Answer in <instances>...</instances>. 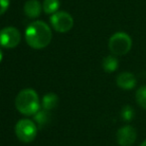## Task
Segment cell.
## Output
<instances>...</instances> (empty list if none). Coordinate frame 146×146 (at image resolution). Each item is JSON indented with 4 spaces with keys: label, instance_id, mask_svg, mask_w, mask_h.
<instances>
[{
    "label": "cell",
    "instance_id": "cell-7",
    "mask_svg": "<svg viewBox=\"0 0 146 146\" xmlns=\"http://www.w3.org/2000/svg\"><path fill=\"white\" fill-rule=\"evenodd\" d=\"M136 130L130 125H125L117 130L116 140L120 146H131L136 140Z\"/></svg>",
    "mask_w": 146,
    "mask_h": 146
},
{
    "label": "cell",
    "instance_id": "cell-10",
    "mask_svg": "<svg viewBox=\"0 0 146 146\" xmlns=\"http://www.w3.org/2000/svg\"><path fill=\"white\" fill-rule=\"evenodd\" d=\"M59 103V97L55 93H48L43 97L42 105L45 110H52L57 107Z\"/></svg>",
    "mask_w": 146,
    "mask_h": 146
},
{
    "label": "cell",
    "instance_id": "cell-6",
    "mask_svg": "<svg viewBox=\"0 0 146 146\" xmlns=\"http://www.w3.org/2000/svg\"><path fill=\"white\" fill-rule=\"evenodd\" d=\"M21 34L14 27H6L0 30V45L5 48H14L20 43Z\"/></svg>",
    "mask_w": 146,
    "mask_h": 146
},
{
    "label": "cell",
    "instance_id": "cell-18",
    "mask_svg": "<svg viewBox=\"0 0 146 146\" xmlns=\"http://www.w3.org/2000/svg\"><path fill=\"white\" fill-rule=\"evenodd\" d=\"M140 146H146V140L145 141H143L142 143H141V145Z\"/></svg>",
    "mask_w": 146,
    "mask_h": 146
},
{
    "label": "cell",
    "instance_id": "cell-12",
    "mask_svg": "<svg viewBox=\"0 0 146 146\" xmlns=\"http://www.w3.org/2000/svg\"><path fill=\"white\" fill-rule=\"evenodd\" d=\"M60 7L59 0H44L43 3V10L47 14H54L58 11Z\"/></svg>",
    "mask_w": 146,
    "mask_h": 146
},
{
    "label": "cell",
    "instance_id": "cell-4",
    "mask_svg": "<svg viewBox=\"0 0 146 146\" xmlns=\"http://www.w3.org/2000/svg\"><path fill=\"white\" fill-rule=\"evenodd\" d=\"M15 132L20 141L28 143L35 139L38 129L33 121L29 119H22L18 121L16 124Z\"/></svg>",
    "mask_w": 146,
    "mask_h": 146
},
{
    "label": "cell",
    "instance_id": "cell-8",
    "mask_svg": "<svg viewBox=\"0 0 146 146\" xmlns=\"http://www.w3.org/2000/svg\"><path fill=\"white\" fill-rule=\"evenodd\" d=\"M116 84L123 90H131L136 85V77L130 72H122L117 76Z\"/></svg>",
    "mask_w": 146,
    "mask_h": 146
},
{
    "label": "cell",
    "instance_id": "cell-9",
    "mask_svg": "<svg viewBox=\"0 0 146 146\" xmlns=\"http://www.w3.org/2000/svg\"><path fill=\"white\" fill-rule=\"evenodd\" d=\"M42 6L38 0H28L24 5V12L29 18H36L41 14Z\"/></svg>",
    "mask_w": 146,
    "mask_h": 146
},
{
    "label": "cell",
    "instance_id": "cell-13",
    "mask_svg": "<svg viewBox=\"0 0 146 146\" xmlns=\"http://www.w3.org/2000/svg\"><path fill=\"white\" fill-rule=\"evenodd\" d=\"M35 120L39 124V126L42 127L50 121V114L45 109L43 111H39L35 114Z\"/></svg>",
    "mask_w": 146,
    "mask_h": 146
},
{
    "label": "cell",
    "instance_id": "cell-14",
    "mask_svg": "<svg viewBox=\"0 0 146 146\" xmlns=\"http://www.w3.org/2000/svg\"><path fill=\"white\" fill-rule=\"evenodd\" d=\"M136 101L137 103L142 107L143 109H146V85L141 86L136 92Z\"/></svg>",
    "mask_w": 146,
    "mask_h": 146
},
{
    "label": "cell",
    "instance_id": "cell-17",
    "mask_svg": "<svg viewBox=\"0 0 146 146\" xmlns=\"http://www.w3.org/2000/svg\"><path fill=\"white\" fill-rule=\"evenodd\" d=\"M2 57H3V54H2V51H1V49H0V62H1V60H2Z\"/></svg>",
    "mask_w": 146,
    "mask_h": 146
},
{
    "label": "cell",
    "instance_id": "cell-1",
    "mask_svg": "<svg viewBox=\"0 0 146 146\" xmlns=\"http://www.w3.org/2000/svg\"><path fill=\"white\" fill-rule=\"evenodd\" d=\"M27 43L34 49L45 48L52 40V31L43 21H35L27 27L25 32Z\"/></svg>",
    "mask_w": 146,
    "mask_h": 146
},
{
    "label": "cell",
    "instance_id": "cell-15",
    "mask_svg": "<svg viewBox=\"0 0 146 146\" xmlns=\"http://www.w3.org/2000/svg\"><path fill=\"white\" fill-rule=\"evenodd\" d=\"M120 116L125 122H128V121H131L134 117V110L131 106L129 105H125L124 107L121 109V113Z\"/></svg>",
    "mask_w": 146,
    "mask_h": 146
},
{
    "label": "cell",
    "instance_id": "cell-2",
    "mask_svg": "<svg viewBox=\"0 0 146 146\" xmlns=\"http://www.w3.org/2000/svg\"><path fill=\"white\" fill-rule=\"evenodd\" d=\"M15 105L17 110L24 115L36 114L40 108L38 94L31 88L22 90L16 97Z\"/></svg>",
    "mask_w": 146,
    "mask_h": 146
},
{
    "label": "cell",
    "instance_id": "cell-11",
    "mask_svg": "<svg viewBox=\"0 0 146 146\" xmlns=\"http://www.w3.org/2000/svg\"><path fill=\"white\" fill-rule=\"evenodd\" d=\"M102 68L104 71L108 73L114 72L117 68H118V60L115 56L113 55H110L106 56L102 60Z\"/></svg>",
    "mask_w": 146,
    "mask_h": 146
},
{
    "label": "cell",
    "instance_id": "cell-3",
    "mask_svg": "<svg viewBox=\"0 0 146 146\" xmlns=\"http://www.w3.org/2000/svg\"><path fill=\"white\" fill-rule=\"evenodd\" d=\"M131 46V37L125 32H116L108 41V48L114 56H122L127 54L130 51Z\"/></svg>",
    "mask_w": 146,
    "mask_h": 146
},
{
    "label": "cell",
    "instance_id": "cell-5",
    "mask_svg": "<svg viewBox=\"0 0 146 146\" xmlns=\"http://www.w3.org/2000/svg\"><path fill=\"white\" fill-rule=\"evenodd\" d=\"M51 24L56 31L60 33H66L73 28L74 19L67 12L59 11L51 16Z\"/></svg>",
    "mask_w": 146,
    "mask_h": 146
},
{
    "label": "cell",
    "instance_id": "cell-16",
    "mask_svg": "<svg viewBox=\"0 0 146 146\" xmlns=\"http://www.w3.org/2000/svg\"><path fill=\"white\" fill-rule=\"evenodd\" d=\"M9 7V0H0V15L5 13Z\"/></svg>",
    "mask_w": 146,
    "mask_h": 146
}]
</instances>
